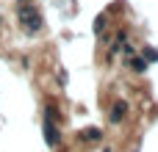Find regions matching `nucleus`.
I'll return each instance as SVG.
<instances>
[{"label":"nucleus","mask_w":158,"mask_h":152,"mask_svg":"<svg viewBox=\"0 0 158 152\" xmlns=\"http://www.w3.org/2000/svg\"><path fill=\"white\" fill-rule=\"evenodd\" d=\"M122 114H125V105H117V108H114V116H111V119H114V122H119V116H122Z\"/></svg>","instance_id":"f257e3e1"}]
</instances>
